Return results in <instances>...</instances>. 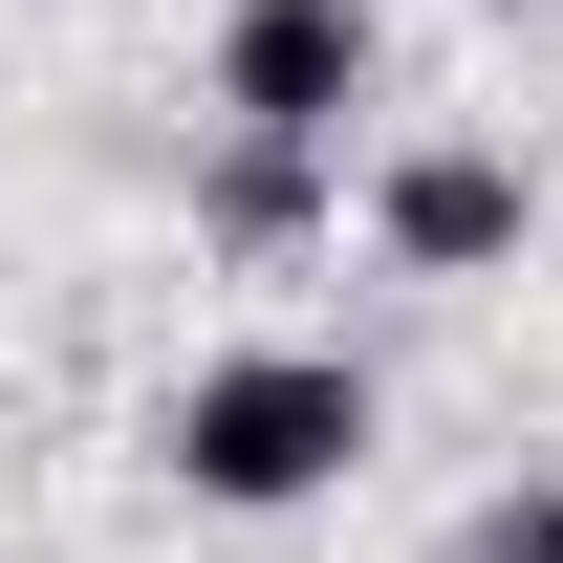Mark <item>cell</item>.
<instances>
[{
  "instance_id": "6da1fadb",
  "label": "cell",
  "mask_w": 563,
  "mask_h": 563,
  "mask_svg": "<svg viewBox=\"0 0 563 563\" xmlns=\"http://www.w3.org/2000/svg\"><path fill=\"white\" fill-rule=\"evenodd\" d=\"M152 455H174L196 520H282V498H325V477L368 455V368H347V347H217Z\"/></svg>"
},
{
  "instance_id": "7a4b0ae2",
  "label": "cell",
  "mask_w": 563,
  "mask_h": 563,
  "mask_svg": "<svg viewBox=\"0 0 563 563\" xmlns=\"http://www.w3.org/2000/svg\"><path fill=\"white\" fill-rule=\"evenodd\" d=\"M347 109H368V0H239L217 22V131L347 152Z\"/></svg>"
},
{
  "instance_id": "3957f363",
  "label": "cell",
  "mask_w": 563,
  "mask_h": 563,
  "mask_svg": "<svg viewBox=\"0 0 563 563\" xmlns=\"http://www.w3.org/2000/svg\"><path fill=\"white\" fill-rule=\"evenodd\" d=\"M368 239H390L412 282H498L520 239H542V196H520V152L433 131V152H390V174H368Z\"/></svg>"
},
{
  "instance_id": "277c9868",
  "label": "cell",
  "mask_w": 563,
  "mask_h": 563,
  "mask_svg": "<svg viewBox=\"0 0 563 563\" xmlns=\"http://www.w3.org/2000/svg\"><path fill=\"white\" fill-rule=\"evenodd\" d=\"M196 217H217V239H239V261H282V239L325 217V152H303V131H217V174H196Z\"/></svg>"
},
{
  "instance_id": "5b68a950",
  "label": "cell",
  "mask_w": 563,
  "mask_h": 563,
  "mask_svg": "<svg viewBox=\"0 0 563 563\" xmlns=\"http://www.w3.org/2000/svg\"><path fill=\"white\" fill-rule=\"evenodd\" d=\"M455 563H563V477H498L477 520H455Z\"/></svg>"
}]
</instances>
